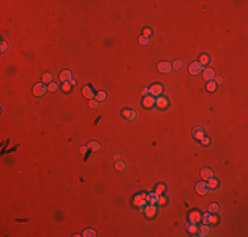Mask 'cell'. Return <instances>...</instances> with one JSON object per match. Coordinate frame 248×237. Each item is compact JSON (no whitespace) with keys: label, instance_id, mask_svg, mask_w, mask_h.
Returning a JSON list of instances; mask_svg holds the SVG:
<instances>
[{"label":"cell","instance_id":"cell-1","mask_svg":"<svg viewBox=\"0 0 248 237\" xmlns=\"http://www.w3.org/2000/svg\"><path fill=\"white\" fill-rule=\"evenodd\" d=\"M46 91H48V86L45 83H37L33 87V95L35 96H42Z\"/></svg>","mask_w":248,"mask_h":237},{"label":"cell","instance_id":"cell-2","mask_svg":"<svg viewBox=\"0 0 248 237\" xmlns=\"http://www.w3.org/2000/svg\"><path fill=\"white\" fill-rule=\"evenodd\" d=\"M162 91H164V87H162V84H160V83L152 84L151 88H149V94H151L152 96H160L162 94Z\"/></svg>","mask_w":248,"mask_h":237},{"label":"cell","instance_id":"cell-3","mask_svg":"<svg viewBox=\"0 0 248 237\" xmlns=\"http://www.w3.org/2000/svg\"><path fill=\"white\" fill-rule=\"evenodd\" d=\"M143 212L145 213V216L148 217V219H153V217L157 215V208H156V206L148 204L147 207H144V211H143Z\"/></svg>","mask_w":248,"mask_h":237},{"label":"cell","instance_id":"cell-4","mask_svg":"<svg viewBox=\"0 0 248 237\" xmlns=\"http://www.w3.org/2000/svg\"><path fill=\"white\" fill-rule=\"evenodd\" d=\"M202 70H203V66L201 65L198 61L193 62V63L189 66V71H190V74H193V75H198Z\"/></svg>","mask_w":248,"mask_h":237},{"label":"cell","instance_id":"cell-5","mask_svg":"<svg viewBox=\"0 0 248 237\" xmlns=\"http://www.w3.org/2000/svg\"><path fill=\"white\" fill-rule=\"evenodd\" d=\"M195 191H197V194H199V195H205V194H207L209 193L207 183L206 182H198L195 185Z\"/></svg>","mask_w":248,"mask_h":237},{"label":"cell","instance_id":"cell-6","mask_svg":"<svg viewBox=\"0 0 248 237\" xmlns=\"http://www.w3.org/2000/svg\"><path fill=\"white\" fill-rule=\"evenodd\" d=\"M82 94H83V96L87 98V99H94L95 98V92H94V88L93 87H90V86H85L82 88Z\"/></svg>","mask_w":248,"mask_h":237},{"label":"cell","instance_id":"cell-7","mask_svg":"<svg viewBox=\"0 0 248 237\" xmlns=\"http://www.w3.org/2000/svg\"><path fill=\"white\" fill-rule=\"evenodd\" d=\"M157 69H159V71L161 72H170L172 71V63H169V62H160L159 65H157Z\"/></svg>","mask_w":248,"mask_h":237},{"label":"cell","instance_id":"cell-8","mask_svg":"<svg viewBox=\"0 0 248 237\" xmlns=\"http://www.w3.org/2000/svg\"><path fill=\"white\" fill-rule=\"evenodd\" d=\"M156 104V99L155 96H152V95H147V96H144V100H143V106L145 107V108H152V107Z\"/></svg>","mask_w":248,"mask_h":237},{"label":"cell","instance_id":"cell-9","mask_svg":"<svg viewBox=\"0 0 248 237\" xmlns=\"http://www.w3.org/2000/svg\"><path fill=\"white\" fill-rule=\"evenodd\" d=\"M201 219H202V215H201L199 211H191L189 213V221H191V223L198 224L201 221Z\"/></svg>","mask_w":248,"mask_h":237},{"label":"cell","instance_id":"cell-10","mask_svg":"<svg viewBox=\"0 0 248 237\" xmlns=\"http://www.w3.org/2000/svg\"><path fill=\"white\" fill-rule=\"evenodd\" d=\"M59 79H61L62 83H66V82H70L73 79V74L71 71H69V70H63V71H61V74H59Z\"/></svg>","mask_w":248,"mask_h":237},{"label":"cell","instance_id":"cell-11","mask_svg":"<svg viewBox=\"0 0 248 237\" xmlns=\"http://www.w3.org/2000/svg\"><path fill=\"white\" fill-rule=\"evenodd\" d=\"M201 177H202L203 181H209L210 178L214 177V171L209 167H205V169H202V171H201Z\"/></svg>","mask_w":248,"mask_h":237},{"label":"cell","instance_id":"cell-12","mask_svg":"<svg viewBox=\"0 0 248 237\" xmlns=\"http://www.w3.org/2000/svg\"><path fill=\"white\" fill-rule=\"evenodd\" d=\"M156 106L159 107V108H161V110H164V108H166V107L169 106V102H168L166 98L157 96L156 98Z\"/></svg>","mask_w":248,"mask_h":237},{"label":"cell","instance_id":"cell-13","mask_svg":"<svg viewBox=\"0 0 248 237\" xmlns=\"http://www.w3.org/2000/svg\"><path fill=\"white\" fill-rule=\"evenodd\" d=\"M147 202L149 203V204H152V206H156L157 204V200H159V195L156 193H149V194H147Z\"/></svg>","mask_w":248,"mask_h":237},{"label":"cell","instance_id":"cell-14","mask_svg":"<svg viewBox=\"0 0 248 237\" xmlns=\"http://www.w3.org/2000/svg\"><path fill=\"white\" fill-rule=\"evenodd\" d=\"M203 78H205V80H207V82L214 80V78H215V71H214L213 69H206L203 71Z\"/></svg>","mask_w":248,"mask_h":237},{"label":"cell","instance_id":"cell-15","mask_svg":"<svg viewBox=\"0 0 248 237\" xmlns=\"http://www.w3.org/2000/svg\"><path fill=\"white\" fill-rule=\"evenodd\" d=\"M123 116L125 117L127 120H135V119L137 117V112H136V111H131V110H124Z\"/></svg>","mask_w":248,"mask_h":237},{"label":"cell","instance_id":"cell-16","mask_svg":"<svg viewBox=\"0 0 248 237\" xmlns=\"http://www.w3.org/2000/svg\"><path fill=\"white\" fill-rule=\"evenodd\" d=\"M210 233H211V229H210V227H209L207 224H202V225L199 227V234H198V236L206 237V236H209Z\"/></svg>","mask_w":248,"mask_h":237},{"label":"cell","instance_id":"cell-17","mask_svg":"<svg viewBox=\"0 0 248 237\" xmlns=\"http://www.w3.org/2000/svg\"><path fill=\"white\" fill-rule=\"evenodd\" d=\"M193 136H194V138H197V140H201V138L205 136L203 129H202L201 127L195 128V129H194V132H193Z\"/></svg>","mask_w":248,"mask_h":237},{"label":"cell","instance_id":"cell-18","mask_svg":"<svg viewBox=\"0 0 248 237\" xmlns=\"http://www.w3.org/2000/svg\"><path fill=\"white\" fill-rule=\"evenodd\" d=\"M207 182H209V183H207V187H209V189H211V190H215L218 186H219V181H218V179H215L214 177L209 179Z\"/></svg>","mask_w":248,"mask_h":237},{"label":"cell","instance_id":"cell-19","mask_svg":"<svg viewBox=\"0 0 248 237\" xmlns=\"http://www.w3.org/2000/svg\"><path fill=\"white\" fill-rule=\"evenodd\" d=\"M186 228H187V230H189V233L191 234H195L197 232H198V227H197L195 223H191V221H189V224L186 225Z\"/></svg>","mask_w":248,"mask_h":237},{"label":"cell","instance_id":"cell-20","mask_svg":"<svg viewBox=\"0 0 248 237\" xmlns=\"http://www.w3.org/2000/svg\"><path fill=\"white\" fill-rule=\"evenodd\" d=\"M87 148H89V150L99 151L100 150V145H99V142H97V141H91V142L87 145Z\"/></svg>","mask_w":248,"mask_h":237},{"label":"cell","instance_id":"cell-21","mask_svg":"<svg viewBox=\"0 0 248 237\" xmlns=\"http://www.w3.org/2000/svg\"><path fill=\"white\" fill-rule=\"evenodd\" d=\"M221 211V207H219V204L218 203H211L210 206H209V212H211V213H218Z\"/></svg>","mask_w":248,"mask_h":237},{"label":"cell","instance_id":"cell-22","mask_svg":"<svg viewBox=\"0 0 248 237\" xmlns=\"http://www.w3.org/2000/svg\"><path fill=\"white\" fill-rule=\"evenodd\" d=\"M202 66H206L210 63V57H209V54H202L199 57V61H198Z\"/></svg>","mask_w":248,"mask_h":237},{"label":"cell","instance_id":"cell-23","mask_svg":"<svg viewBox=\"0 0 248 237\" xmlns=\"http://www.w3.org/2000/svg\"><path fill=\"white\" fill-rule=\"evenodd\" d=\"M53 82V75L52 74H50V72H45L44 75H42V83H45V84H46V83H52Z\"/></svg>","mask_w":248,"mask_h":237},{"label":"cell","instance_id":"cell-24","mask_svg":"<svg viewBox=\"0 0 248 237\" xmlns=\"http://www.w3.org/2000/svg\"><path fill=\"white\" fill-rule=\"evenodd\" d=\"M107 98V94L104 91H99L98 94H95V100L97 102H104Z\"/></svg>","mask_w":248,"mask_h":237},{"label":"cell","instance_id":"cell-25","mask_svg":"<svg viewBox=\"0 0 248 237\" xmlns=\"http://www.w3.org/2000/svg\"><path fill=\"white\" fill-rule=\"evenodd\" d=\"M145 198H147V194H140V195H136V196H135V198H133V200H132V202H133V204H135V206L137 207V206H139V203L141 202L143 199H145Z\"/></svg>","mask_w":248,"mask_h":237},{"label":"cell","instance_id":"cell-26","mask_svg":"<svg viewBox=\"0 0 248 237\" xmlns=\"http://www.w3.org/2000/svg\"><path fill=\"white\" fill-rule=\"evenodd\" d=\"M217 83L214 82V80H211V82H207V84H206V90L209 91V92H214L215 90H217Z\"/></svg>","mask_w":248,"mask_h":237},{"label":"cell","instance_id":"cell-27","mask_svg":"<svg viewBox=\"0 0 248 237\" xmlns=\"http://www.w3.org/2000/svg\"><path fill=\"white\" fill-rule=\"evenodd\" d=\"M82 236L83 237H95L97 236V232L94 229H86V230H83Z\"/></svg>","mask_w":248,"mask_h":237},{"label":"cell","instance_id":"cell-28","mask_svg":"<svg viewBox=\"0 0 248 237\" xmlns=\"http://www.w3.org/2000/svg\"><path fill=\"white\" fill-rule=\"evenodd\" d=\"M115 167H116V170H119V171H124V170H125V163H124V161H116Z\"/></svg>","mask_w":248,"mask_h":237},{"label":"cell","instance_id":"cell-29","mask_svg":"<svg viewBox=\"0 0 248 237\" xmlns=\"http://www.w3.org/2000/svg\"><path fill=\"white\" fill-rule=\"evenodd\" d=\"M165 190H166L165 185H162V183H161V185H159V186H157V187H156V191H155V193H156V194H157V195L160 196V195H162V193H164Z\"/></svg>","mask_w":248,"mask_h":237},{"label":"cell","instance_id":"cell-30","mask_svg":"<svg viewBox=\"0 0 248 237\" xmlns=\"http://www.w3.org/2000/svg\"><path fill=\"white\" fill-rule=\"evenodd\" d=\"M48 90L50 91V92H55V91L58 90V84H57V83H54V82L49 83V84H48Z\"/></svg>","mask_w":248,"mask_h":237},{"label":"cell","instance_id":"cell-31","mask_svg":"<svg viewBox=\"0 0 248 237\" xmlns=\"http://www.w3.org/2000/svg\"><path fill=\"white\" fill-rule=\"evenodd\" d=\"M139 44L143 45V46H147V45L149 44V38L144 37V36H140V37H139Z\"/></svg>","mask_w":248,"mask_h":237},{"label":"cell","instance_id":"cell-32","mask_svg":"<svg viewBox=\"0 0 248 237\" xmlns=\"http://www.w3.org/2000/svg\"><path fill=\"white\" fill-rule=\"evenodd\" d=\"M73 88V86L70 84V82H66L62 84V91H65V92H70Z\"/></svg>","mask_w":248,"mask_h":237},{"label":"cell","instance_id":"cell-33","mask_svg":"<svg viewBox=\"0 0 248 237\" xmlns=\"http://www.w3.org/2000/svg\"><path fill=\"white\" fill-rule=\"evenodd\" d=\"M199 141H201V144H202V145H205V146H207V145H210V142H211L210 137H205V136H203V137H202V138H201Z\"/></svg>","mask_w":248,"mask_h":237},{"label":"cell","instance_id":"cell-34","mask_svg":"<svg viewBox=\"0 0 248 237\" xmlns=\"http://www.w3.org/2000/svg\"><path fill=\"white\" fill-rule=\"evenodd\" d=\"M172 67H174V69H177V70L181 69V67H182V61H179V59L178 61H174L172 63Z\"/></svg>","mask_w":248,"mask_h":237},{"label":"cell","instance_id":"cell-35","mask_svg":"<svg viewBox=\"0 0 248 237\" xmlns=\"http://www.w3.org/2000/svg\"><path fill=\"white\" fill-rule=\"evenodd\" d=\"M218 223V216L215 213H211L210 220H209V224H217Z\"/></svg>","mask_w":248,"mask_h":237},{"label":"cell","instance_id":"cell-36","mask_svg":"<svg viewBox=\"0 0 248 237\" xmlns=\"http://www.w3.org/2000/svg\"><path fill=\"white\" fill-rule=\"evenodd\" d=\"M210 216H211V212H210V213L207 212V213H205L203 216H202V219H201V220L203 221V224H209V220H210Z\"/></svg>","mask_w":248,"mask_h":237},{"label":"cell","instance_id":"cell-37","mask_svg":"<svg viewBox=\"0 0 248 237\" xmlns=\"http://www.w3.org/2000/svg\"><path fill=\"white\" fill-rule=\"evenodd\" d=\"M98 103L99 102H97L95 99H91L89 102V106H90V108H93V110H95V108H98Z\"/></svg>","mask_w":248,"mask_h":237},{"label":"cell","instance_id":"cell-38","mask_svg":"<svg viewBox=\"0 0 248 237\" xmlns=\"http://www.w3.org/2000/svg\"><path fill=\"white\" fill-rule=\"evenodd\" d=\"M151 35H152V31L149 29V28H144V29H143V36H144V37L149 38V36Z\"/></svg>","mask_w":248,"mask_h":237},{"label":"cell","instance_id":"cell-39","mask_svg":"<svg viewBox=\"0 0 248 237\" xmlns=\"http://www.w3.org/2000/svg\"><path fill=\"white\" fill-rule=\"evenodd\" d=\"M166 203V198L165 196H162V195H160L159 196V200H157V204H160V206H164Z\"/></svg>","mask_w":248,"mask_h":237},{"label":"cell","instance_id":"cell-40","mask_svg":"<svg viewBox=\"0 0 248 237\" xmlns=\"http://www.w3.org/2000/svg\"><path fill=\"white\" fill-rule=\"evenodd\" d=\"M7 49H8V44L5 41H1V46H0V50H1V53H4Z\"/></svg>","mask_w":248,"mask_h":237},{"label":"cell","instance_id":"cell-41","mask_svg":"<svg viewBox=\"0 0 248 237\" xmlns=\"http://www.w3.org/2000/svg\"><path fill=\"white\" fill-rule=\"evenodd\" d=\"M214 79H215L214 82L217 83V84H222V83H223V79H222L221 76H215V78H214Z\"/></svg>","mask_w":248,"mask_h":237},{"label":"cell","instance_id":"cell-42","mask_svg":"<svg viewBox=\"0 0 248 237\" xmlns=\"http://www.w3.org/2000/svg\"><path fill=\"white\" fill-rule=\"evenodd\" d=\"M87 150H89V148H87V146H82V148L79 149V151H81V153H82V154H86V153H87Z\"/></svg>","mask_w":248,"mask_h":237},{"label":"cell","instance_id":"cell-43","mask_svg":"<svg viewBox=\"0 0 248 237\" xmlns=\"http://www.w3.org/2000/svg\"><path fill=\"white\" fill-rule=\"evenodd\" d=\"M141 94L144 95V96H147L149 94V88H143V91H141Z\"/></svg>","mask_w":248,"mask_h":237},{"label":"cell","instance_id":"cell-44","mask_svg":"<svg viewBox=\"0 0 248 237\" xmlns=\"http://www.w3.org/2000/svg\"><path fill=\"white\" fill-rule=\"evenodd\" d=\"M70 84H71V86H75V80H74V79H71V80H70Z\"/></svg>","mask_w":248,"mask_h":237},{"label":"cell","instance_id":"cell-45","mask_svg":"<svg viewBox=\"0 0 248 237\" xmlns=\"http://www.w3.org/2000/svg\"><path fill=\"white\" fill-rule=\"evenodd\" d=\"M115 159H117V161H119V159H120V155H119V154H115Z\"/></svg>","mask_w":248,"mask_h":237}]
</instances>
